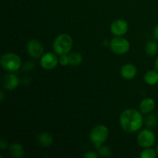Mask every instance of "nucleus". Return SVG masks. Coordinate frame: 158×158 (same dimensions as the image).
Wrapping results in <instances>:
<instances>
[{
  "instance_id": "nucleus-1",
  "label": "nucleus",
  "mask_w": 158,
  "mask_h": 158,
  "mask_svg": "<svg viewBox=\"0 0 158 158\" xmlns=\"http://www.w3.org/2000/svg\"><path fill=\"white\" fill-rule=\"evenodd\" d=\"M143 117L140 111L135 109H127L120 116V123L122 129L128 133L139 131L143 124Z\"/></svg>"
},
{
  "instance_id": "nucleus-2",
  "label": "nucleus",
  "mask_w": 158,
  "mask_h": 158,
  "mask_svg": "<svg viewBox=\"0 0 158 158\" xmlns=\"http://www.w3.org/2000/svg\"><path fill=\"white\" fill-rule=\"evenodd\" d=\"M72 37L66 33H62L57 35L52 44L53 50L56 55L61 56L69 53L73 47Z\"/></svg>"
},
{
  "instance_id": "nucleus-3",
  "label": "nucleus",
  "mask_w": 158,
  "mask_h": 158,
  "mask_svg": "<svg viewBox=\"0 0 158 158\" xmlns=\"http://www.w3.org/2000/svg\"><path fill=\"white\" fill-rule=\"evenodd\" d=\"M109 137V130L105 125L99 124L94 127L89 133L90 141L99 149Z\"/></svg>"
},
{
  "instance_id": "nucleus-4",
  "label": "nucleus",
  "mask_w": 158,
  "mask_h": 158,
  "mask_svg": "<svg viewBox=\"0 0 158 158\" xmlns=\"http://www.w3.org/2000/svg\"><path fill=\"white\" fill-rule=\"evenodd\" d=\"M1 66L8 72H15L21 66V59L17 54L13 52H7L2 56L0 60Z\"/></svg>"
},
{
  "instance_id": "nucleus-5",
  "label": "nucleus",
  "mask_w": 158,
  "mask_h": 158,
  "mask_svg": "<svg viewBox=\"0 0 158 158\" xmlns=\"http://www.w3.org/2000/svg\"><path fill=\"white\" fill-rule=\"evenodd\" d=\"M110 47L114 53L117 55H123L130 50L131 44L124 37L116 36L110 43Z\"/></svg>"
},
{
  "instance_id": "nucleus-6",
  "label": "nucleus",
  "mask_w": 158,
  "mask_h": 158,
  "mask_svg": "<svg viewBox=\"0 0 158 158\" xmlns=\"http://www.w3.org/2000/svg\"><path fill=\"white\" fill-rule=\"evenodd\" d=\"M137 143L139 146L143 148H151L154 144L156 136L150 129L142 130L137 135Z\"/></svg>"
},
{
  "instance_id": "nucleus-7",
  "label": "nucleus",
  "mask_w": 158,
  "mask_h": 158,
  "mask_svg": "<svg viewBox=\"0 0 158 158\" xmlns=\"http://www.w3.org/2000/svg\"><path fill=\"white\" fill-rule=\"evenodd\" d=\"M26 49L29 56L36 59L43 55V46L39 40H31L26 45Z\"/></svg>"
},
{
  "instance_id": "nucleus-8",
  "label": "nucleus",
  "mask_w": 158,
  "mask_h": 158,
  "mask_svg": "<svg viewBox=\"0 0 158 158\" xmlns=\"http://www.w3.org/2000/svg\"><path fill=\"white\" fill-rule=\"evenodd\" d=\"M59 59L53 52H46L40 59V66L45 69H52L57 66Z\"/></svg>"
},
{
  "instance_id": "nucleus-9",
  "label": "nucleus",
  "mask_w": 158,
  "mask_h": 158,
  "mask_svg": "<svg viewBox=\"0 0 158 158\" xmlns=\"http://www.w3.org/2000/svg\"><path fill=\"white\" fill-rule=\"evenodd\" d=\"M128 23L124 19H117L110 25V32L115 36H123L128 31Z\"/></svg>"
},
{
  "instance_id": "nucleus-10",
  "label": "nucleus",
  "mask_w": 158,
  "mask_h": 158,
  "mask_svg": "<svg viewBox=\"0 0 158 158\" xmlns=\"http://www.w3.org/2000/svg\"><path fill=\"white\" fill-rule=\"evenodd\" d=\"M3 86L8 90H13L19 84V79L15 74L10 73L3 77Z\"/></svg>"
},
{
  "instance_id": "nucleus-11",
  "label": "nucleus",
  "mask_w": 158,
  "mask_h": 158,
  "mask_svg": "<svg viewBox=\"0 0 158 158\" xmlns=\"http://www.w3.org/2000/svg\"><path fill=\"white\" fill-rule=\"evenodd\" d=\"M137 73V69L132 63H126L120 69V75L124 80H131L136 77Z\"/></svg>"
},
{
  "instance_id": "nucleus-12",
  "label": "nucleus",
  "mask_w": 158,
  "mask_h": 158,
  "mask_svg": "<svg viewBox=\"0 0 158 158\" xmlns=\"http://www.w3.org/2000/svg\"><path fill=\"white\" fill-rule=\"evenodd\" d=\"M37 143L41 148H49L53 143V137L49 133L42 132L37 137Z\"/></svg>"
},
{
  "instance_id": "nucleus-13",
  "label": "nucleus",
  "mask_w": 158,
  "mask_h": 158,
  "mask_svg": "<svg viewBox=\"0 0 158 158\" xmlns=\"http://www.w3.org/2000/svg\"><path fill=\"white\" fill-rule=\"evenodd\" d=\"M155 108V101L151 97H147L141 100L140 103V110L142 114H150Z\"/></svg>"
},
{
  "instance_id": "nucleus-14",
  "label": "nucleus",
  "mask_w": 158,
  "mask_h": 158,
  "mask_svg": "<svg viewBox=\"0 0 158 158\" xmlns=\"http://www.w3.org/2000/svg\"><path fill=\"white\" fill-rule=\"evenodd\" d=\"M9 154L13 158H22L25 154L24 148L20 143H12L9 147Z\"/></svg>"
},
{
  "instance_id": "nucleus-15",
  "label": "nucleus",
  "mask_w": 158,
  "mask_h": 158,
  "mask_svg": "<svg viewBox=\"0 0 158 158\" xmlns=\"http://www.w3.org/2000/svg\"><path fill=\"white\" fill-rule=\"evenodd\" d=\"M143 80L147 84L154 86L158 83V72L157 70H148L144 74Z\"/></svg>"
},
{
  "instance_id": "nucleus-16",
  "label": "nucleus",
  "mask_w": 158,
  "mask_h": 158,
  "mask_svg": "<svg viewBox=\"0 0 158 158\" xmlns=\"http://www.w3.org/2000/svg\"><path fill=\"white\" fill-rule=\"evenodd\" d=\"M69 62L71 66H79L83 62V56L79 52H73L69 55Z\"/></svg>"
},
{
  "instance_id": "nucleus-17",
  "label": "nucleus",
  "mask_w": 158,
  "mask_h": 158,
  "mask_svg": "<svg viewBox=\"0 0 158 158\" xmlns=\"http://www.w3.org/2000/svg\"><path fill=\"white\" fill-rule=\"evenodd\" d=\"M145 51H146V53L148 56H155L158 52V46L155 42L150 41L148 43H147L146 46H145Z\"/></svg>"
},
{
  "instance_id": "nucleus-18",
  "label": "nucleus",
  "mask_w": 158,
  "mask_h": 158,
  "mask_svg": "<svg viewBox=\"0 0 158 158\" xmlns=\"http://www.w3.org/2000/svg\"><path fill=\"white\" fill-rule=\"evenodd\" d=\"M145 124L148 128H154L157 125L158 120L157 117L154 114H151L148 115L145 118Z\"/></svg>"
},
{
  "instance_id": "nucleus-19",
  "label": "nucleus",
  "mask_w": 158,
  "mask_h": 158,
  "mask_svg": "<svg viewBox=\"0 0 158 158\" xmlns=\"http://www.w3.org/2000/svg\"><path fill=\"white\" fill-rule=\"evenodd\" d=\"M157 151L151 148H144L143 151L140 154V157L141 158H155L157 157Z\"/></svg>"
},
{
  "instance_id": "nucleus-20",
  "label": "nucleus",
  "mask_w": 158,
  "mask_h": 158,
  "mask_svg": "<svg viewBox=\"0 0 158 158\" xmlns=\"http://www.w3.org/2000/svg\"><path fill=\"white\" fill-rule=\"evenodd\" d=\"M99 154L103 157H109L112 156V150L107 146H101L99 148Z\"/></svg>"
},
{
  "instance_id": "nucleus-21",
  "label": "nucleus",
  "mask_w": 158,
  "mask_h": 158,
  "mask_svg": "<svg viewBox=\"0 0 158 158\" xmlns=\"http://www.w3.org/2000/svg\"><path fill=\"white\" fill-rule=\"evenodd\" d=\"M59 63L63 66H67L68 64H69V56H67V54H63V55L60 56V58H59Z\"/></svg>"
},
{
  "instance_id": "nucleus-22",
  "label": "nucleus",
  "mask_w": 158,
  "mask_h": 158,
  "mask_svg": "<svg viewBox=\"0 0 158 158\" xmlns=\"http://www.w3.org/2000/svg\"><path fill=\"white\" fill-rule=\"evenodd\" d=\"M97 157L98 155L94 151H89V152L86 153L84 155V157L86 158H97Z\"/></svg>"
},
{
  "instance_id": "nucleus-23",
  "label": "nucleus",
  "mask_w": 158,
  "mask_h": 158,
  "mask_svg": "<svg viewBox=\"0 0 158 158\" xmlns=\"http://www.w3.org/2000/svg\"><path fill=\"white\" fill-rule=\"evenodd\" d=\"M7 147H8L7 142H6L4 139H2L1 142H0V148H1V150L6 149Z\"/></svg>"
},
{
  "instance_id": "nucleus-24",
  "label": "nucleus",
  "mask_w": 158,
  "mask_h": 158,
  "mask_svg": "<svg viewBox=\"0 0 158 158\" xmlns=\"http://www.w3.org/2000/svg\"><path fill=\"white\" fill-rule=\"evenodd\" d=\"M154 36L156 40H158V25L155 26L154 29Z\"/></svg>"
},
{
  "instance_id": "nucleus-25",
  "label": "nucleus",
  "mask_w": 158,
  "mask_h": 158,
  "mask_svg": "<svg viewBox=\"0 0 158 158\" xmlns=\"http://www.w3.org/2000/svg\"><path fill=\"white\" fill-rule=\"evenodd\" d=\"M0 100L2 102L3 100H4V93H3V90H1V97H0Z\"/></svg>"
},
{
  "instance_id": "nucleus-26",
  "label": "nucleus",
  "mask_w": 158,
  "mask_h": 158,
  "mask_svg": "<svg viewBox=\"0 0 158 158\" xmlns=\"http://www.w3.org/2000/svg\"><path fill=\"white\" fill-rule=\"evenodd\" d=\"M155 69L158 72V57L156 59V61H155Z\"/></svg>"
},
{
  "instance_id": "nucleus-27",
  "label": "nucleus",
  "mask_w": 158,
  "mask_h": 158,
  "mask_svg": "<svg viewBox=\"0 0 158 158\" xmlns=\"http://www.w3.org/2000/svg\"><path fill=\"white\" fill-rule=\"evenodd\" d=\"M157 154H158V145H157Z\"/></svg>"
},
{
  "instance_id": "nucleus-28",
  "label": "nucleus",
  "mask_w": 158,
  "mask_h": 158,
  "mask_svg": "<svg viewBox=\"0 0 158 158\" xmlns=\"http://www.w3.org/2000/svg\"><path fill=\"white\" fill-rule=\"evenodd\" d=\"M157 115H158V111H157Z\"/></svg>"
}]
</instances>
